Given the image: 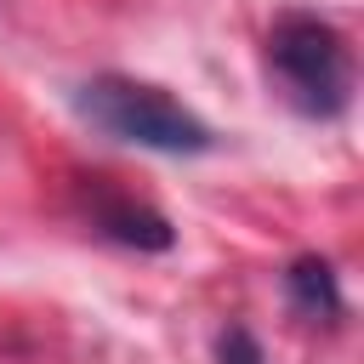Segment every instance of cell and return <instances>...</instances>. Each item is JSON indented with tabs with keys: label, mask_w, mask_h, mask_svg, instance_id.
Here are the masks:
<instances>
[{
	"label": "cell",
	"mask_w": 364,
	"mask_h": 364,
	"mask_svg": "<svg viewBox=\"0 0 364 364\" xmlns=\"http://www.w3.org/2000/svg\"><path fill=\"white\" fill-rule=\"evenodd\" d=\"M74 114L114 136V142H131V148H154V154H210L216 148V131L188 108L176 102L165 85H148V80H131V74H91L74 85Z\"/></svg>",
	"instance_id": "1"
},
{
	"label": "cell",
	"mask_w": 364,
	"mask_h": 364,
	"mask_svg": "<svg viewBox=\"0 0 364 364\" xmlns=\"http://www.w3.org/2000/svg\"><path fill=\"white\" fill-rule=\"evenodd\" d=\"M267 74L307 119H341L353 102V51L341 28L313 11H284L267 28Z\"/></svg>",
	"instance_id": "2"
},
{
	"label": "cell",
	"mask_w": 364,
	"mask_h": 364,
	"mask_svg": "<svg viewBox=\"0 0 364 364\" xmlns=\"http://www.w3.org/2000/svg\"><path fill=\"white\" fill-rule=\"evenodd\" d=\"M85 216L102 239H114L125 250H171L176 245V228L154 205H142V199H131L108 182H85Z\"/></svg>",
	"instance_id": "3"
},
{
	"label": "cell",
	"mask_w": 364,
	"mask_h": 364,
	"mask_svg": "<svg viewBox=\"0 0 364 364\" xmlns=\"http://www.w3.org/2000/svg\"><path fill=\"white\" fill-rule=\"evenodd\" d=\"M284 301L301 324H336L347 313V296H341V279H336L330 256H318V250L296 256L284 267Z\"/></svg>",
	"instance_id": "4"
},
{
	"label": "cell",
	"mask_w": 364,
	"mask_h": 364,
	"mask_svg": "<svg viewBox=\"0 0 364 364\" xmlns=\"http://www.w3.org/2000/svg\"><path fill=\"white\" fill-rule=\"evenodd\" d=\"M216 364H267V358H262V341L245 324H228L216 336Z\"/></svg>",
	"instance_id": "5"
}]
</instances>
